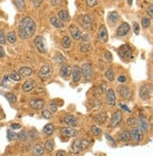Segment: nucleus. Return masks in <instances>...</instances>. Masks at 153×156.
Here are the masks:
<instances>
[{
    "mask_svg": "<svg viewBox=\"0 0 153 156\" xmlns=\"http://www.w3.org/2000/svg\"><path fill=\"white\" fill-rule=\"evenodd\" d=\"M36 30V24L33 21V19L30 16L24 17L23 19L19 23V29H18V32H19V36L22 39H28L34 34Z\"/></svg>",
    "mask_w": 153,
    "mask_h": 156,
    "instance_id": "nucleus-1",
    "label": "nucleus"
},
{
    "mask_svg": "<svg viewBox=\"0 0 153 156\" xmlns=\"http://www.w3.org/2000/svg\"><path fill=\"white\" fill-rule=\"evenodd\" d=\"M118 53L120 57L125 61H130L133 58V51L129 44H123L119 48Z\"/></svg>",
    "mask_w": 153,
    "mask_h": 156,
    "instance_id": "nucleus-2",
    "label": "nucleus"
},
{
    "mask_svg": "<svg viewBox=\"0 0 153 156\" xmlns=\"http://www.w3.org/2000/svg\"><path fill=\"white\" fill-rule=\"evenodd\" d=\"M151 93H152V88H151V86L149 84H144L139 89V95H140V98L143 100L149 99V98L151 96Z\"/></svg>",
    "mask_w": 153,
    "mask_h": 156,
    "instance_id": "nucleus-3",
    "label": "nucleus"
},
{
    "mask_svg": "<svg viewBox=\"0 0 153 156\" xmlns=\"http://www.w3.org/2000/svg\"><path fill=\"white\" fill-rule=\"evenodd\" d=\"M79 22L86 30H91L93 29V20L88 14H83L79 17Z\"/></svg>",
    "mask_w": 153,
    "mask_h": 156,
    "instance_id": "nucleus-4",
    "label": "nucleus"
},
{
    "mask_svg": "<svg viewBox=\"0 0 153 156\" xmlns=\"http://www.w3.org/2000/svg\"><path fill=\"white\" fill-rule=\"evenodd\" d=\"M82 75L85 78L86 80L90 81L93 78V69L92 66L89 62L83 63V66L82 67Z\"/></svg>",
    "mask_w": 153,
    "mask_h": 156,
    "instance_id": "nucleus-5",
    "label": "nucleus"
},
{
    "mask_svg": "<svg viewBox=\"0 0 153 156\" xmlns=\"http://www.w3.org/2000/svg\"><path fill=\"white\" fill-rule=\"evenodd\" d=\"M34 43L40 53H43V54L47 53V44L43 37H42V36H37V37L34 39Z\"/></svg>",
    "mask_w": 153,
    "mask_h": 156,
    "instance_id": "nucleus-6",
    "label": "nucleus"
},
{
    "mask_svg": "<svg viewBox=\"0 0 153 156\" xmlns=\"http://www.w3.org/2000/svg\"><path fill=\"white\" fill-rule=\"evenodd\" d=\"M52 76V67L49 65H43L39 70V77L43 80L48 79Z\"/></svg>",
    "mask_w": 153,
    "mask_h": 156,
    "instance_id": "nucleus-7",
    "label": "nucleus"
},
{
    "mask_svg": "<svg viewBox=\"0 0 153 156\" xmlns=\"http://www.w3.org/2000/svg\"><path fill=\"white\" fill-rule=\"evenodd\" d=\"M118 92H119V95L124 98H127V99H130L132 97V92L131 90L126 85H120L118 86Z\"/></svg>",
    "mask_w": 153,
    "mask_h": 156,
    "instance_id": "nucleus-8",
    "label": "nucleus"
},
{
    "mask_svg": "<svg viewBox=\"0 0 153 156\" xmlns=\"http://www.w3.org/2000/svg\"><path fill=\"white\" fill-rule=\"evenodd\" d=\"M106 101H107V104L113 107L115 105V94H114V91L111 88V89H108L106 91Z\"/></svg>",
    "mask_w": 153,
    "mask_h": 156,
    "instance_id": "nucleus-9",
    "label": "nucleus"
},
{
    "mask_svg": "<svg viewBox=\"0 0 153 156\" xmlns=\"http://www.w3.org/2000/svg\"><path fill=\"white\" fill-rule=\"evenodd\" d=\"M121 121H122V112L121 111H116V112H114V114L112 116L110 126L112 128H114L116 126H118Z\"/></svg>",
    "mask_w": 153,
    "mask_h": 156,
    "instance_id": "nucleus-10",
    "label": "nucleus"
},
{
    "mask_svg": "<svg viewBox=\"0 0 153 156\" xmlns=\"http://www.w3.org/2000/svg\"><path fill=\"white\" fill-rule=\"evenodd\" d=\"M130 30V27L128 23H122L119 27H118V29L117 30H116V34H117L118 36H125V35H127Z\"/></svg>",
    "mask_w": 153,
    "mask_h": 156,
    "instance_id": "nucleus-11",
    "label": "nucleus"
},
{
    "mask_svg": "<svg viewBox=\"0 0 153 156\" xmlns=\"http://www.w3.org/2000/svg\"><path fill=\"white\" fill-rule=\"evenodd\" d=\"M62 122H64V124L70 126V127H75L78 125V119L74 116V115H65L64 118H62Z\"/></svg>",
    "mask_w": 153,
    "mask_h": 156,
    "instance_id": "nucleus-12",
    "label": "nucleus"
},
{
    "mask_svg": "<svg viewBox=\"0 0 153 156\" xmlns=\"http://www.w3.org/2000/svg\"><path fill=\"white\" fill-rule=\"evenodd\" d=\"M72 73V67L68 65V63L64 62L62 63V66L61 67V71H60V74L62 78H68Z\"/></svg>",
    "mask_w": 153,
    "mask_h": 156,
    "instance_id": "nucleus-13",
    "label": "nucleus"
},
{
    "mask_svg": "<svg viewBox=\"0 0 153 156\" xmlns=\"http://www.w3.org/2000/svg\"><path fill=\"white\" fill-rule=\"evenodd\" d=\"M30 105L34 110H41L44 106V100L41 98H32L30 102Z\"/></svg>",
    "mask_w": 153,
    "mask_h": 156,
    "instance_id": "nucleus-14",
    "label": "nucleus"
},
{
    "mask_svg": "<svg viewBox=\"0 0 153 156\" xmlns=\"http://www.w3.org/2000/svg\"><path fill=\"white\" fill-rule=\"evenodd\" d=\"M130 136H132L133 140L135 141V142H140L143 139V137H144V133L141 131L140 128L135 127L134 129H132Z\"/></svg>",
    "mask_w": 153,
    "mask_h": 156,
    "instance_id": "nucleus-15",
    "label": "nucleus"
},
{
    "mask_svg": "<svg viewBox=\"0 0 153 156\" xmlns=\"http://www.w3.org/2000/svg\"><path fill=\"white\" fill-rule=\"evenodd\" d=\"M61 133L67 136V137H74V136H77L78 134V132L76 131V129H73L72 127H64L61 129Z\"/></svg>",
    "mask_w": 153,
    "mask_h": 156,
    "instance_id": "nucleus-16",
    "label": "nucleus"
},
{
    "mask_svg": "<svg viewBox=\"0 0 153 156\" xmlns=\"http://www.w3.org/2000/svg\"><path fill=\"white\" fill-rule=\"evenodd\" d=\"M98 39L101 43H106L108 41V32L107 29L104 25H101L99 27V31H98Z\"/></svg>",
    "mask_w": 153,
    "mask_h": 156,
    "instance_id": "nucleus-17",
    "label": "nucleus"
},
{
    "mask_svg": "<svg viewBox=\"0 0 153 156\" xmlns=\"http://www.w3.org/2000/svg\"><path fill=\"white\" fill-rule=\"evenodd\" d=\"M140 125H141V131L143 133H147L148 131V128H149V123H148V118L143 115H140Z\"/></svg>",
    "mask_w": 153,
    "mask_h": 156,
    "instance_id": "nucleus-18",
    "label": "nucleus"
},
{
    "mask_svg": "<svg viewBox=\"0 0 153 156\" xmlns=\"http://www.w3.org/2000/svg\"><path fill=\"white\" fill-rule=\"evenodd\" d=\"M69 30H70V33L72 35V37H73L75 40H79L80 39L82 32H80L78 27H77L76 26H70L69 27Z\"/></svg>",
    "mask_w": 153,
    "mask_h": 156,
    "instance_id": "nucleus-19",
    "label": "nucleus"
},
{
    "mask_svg": "<svg viewBox=\"0 0 153 156\" xmlns=\"http://www.w3.org/2000/svg\"><path fill=\"white\" fill-rule=\"evenodd\" d=\"M82 69L78 66H74L73 67V80L75 82H78L80 80V78H82Z\"/></svg>",
    "mask_w": 153,
    "mask_h": 156,
    "instance_id": "nucleus-20",
    "label": "nucleus"
},
{
    "mask_svg": "<svg viewBox=\"0 0 153 156\" xmlns=\"http://www.w3.org/2000/svg\"><path fill=\"white\" fill-rule=\"evenodd\" d=\"M58 17H59L58 19H59L61 22H68V21L70 20V15H69L68 12L65 11V10H61V11H60L59 13H58Z\"/></svg>",
    "mask_w": 153,
    "mask_h": 156,
    "instance_id": "nucleus-21",
    "label": "nucleus"
},
{
    "mask_svg": "<svg viewBox=\"0 0 153 156\" xmlns=\"http://www.w3.org/2000/svg\"><path fill=\"white\" fill-rule=\"evenodd\" d=\"M71 149H72V151L75 154H78L80 151H82V145H80V140L79 139H76L73 143H72V146H71Z\"/></svg>",
    "mask_w": 153,
    "mask_h": 156,
    "instance_id": "nucleus-22",
    "label": "nucleus"
},
{
    "mask_svg": "<svg viewBox=\"0 0 153 156\" xmlns=\"http://www.w3.org/2000/svg\"><path fill=\"white\" fill-rule=\"evenodd\" d=\"M31 73H32V69L30 67L25 66V67H21L19 69V73H18V74L22 77H29L31 75Z\"/></svg>",
    "mask_w": 153,
    "mask_h": 156,
    "instance_id": "nucleus-23",
    "label": "nucleus"
},
{
    "mask_svg": "<svg viewBox=\"0 0 153 156\" xmlns=\"http://www.w3.org/2000/svg\"><path fill=\"white\" fill-rule=\"evenodd\" d=\"M119 137H120V140L123 142H128L130 140L131 136H130V133L129 131H122L119 133Z\"/></svg>",
    "mask_w": 153,
    "mask_h": 156,
    "instance_id": "nucleus-24",
    "label": "nucleus"
},
{
    "mask_svg": "<svg viewBox=\"0 0 153 156\" xmlns=\"http://www.w3.org/2000/svg\"><path fill=\"white\" fill-rule=\"evenodd\" d=\"M107 119V115L106 113H100L97 114L95 117V120L97 124H103Z\"/></svg>",
    "mask_w": 153,
    "mask_h": 156,
    "instance_id": "nucleus-25",
    "label": "nucleus"
},
{
    "mask_svg": "<svg viewBox=\"0 0 153 156\" xmlns=\"http://www.w3.org/2000/svg\"><path fill=\"white\" fill-rule=\"evenodd\" d=\"M50 23L55 27H57V29H61V27H64V23L61 22L58 19V17H56V16H53V17L50 18Z\"/></svg>",
    "mask_w": 153,
    "mask_h": 156,
    "instance_id": "nucleus-26",
    "label": "nucleus"
},
{
    "mask_svg": "<svg viewBox=\"0 0 153 156\" xmlns=\"http://www.w3.org/2000/svg\"><path fill=\"white\" fill-rule=\"evenodd\" d=\"M34 88V84L32 80H26L22 86V89L24 92H30Z\"/></svg>",
    "mask_w": 153,
    "mask_h": 156,
    "instance_id": "nucleus-27",
    "label": "nucleus"
},
{
    "mask_svg": "<svg viewBox=\"0 0 153 156\" xmlns=\"http://www.w3.org/2000/svg\"><path fill=\"white\" fill-rule=\"evenodd\" d=\"M108 19H109L110 22H112L113 24H114V23H116V22L118 21L119 15H118V13L116 12H111L109 13V15H108Z\"/></svg>",
    "mask_w": 153,
    "mask_h": 156,
    "instance_id": "nucleus-28",
    "label": "nucleus"
},
{
    "mask_svg": "<svg viewBox=\"0 0 153 156\" xmlns=\"http://www.w3.org/2000/svg\"><path fill=\"white\" fill-rule=\"evenodd\" d=\"M54 132V126L51 123L47 124L46 126L43 127V133H46L47 135H51Z\"/></svg>",
    "mask_w": 153,
    "mask_h": 156,
    "instance_id": "nucleus-29",
    "label": "nucleus"
},
{
    "mask_svg": "<svg viewBox=\"0 0 153 156\" xmlns=\"http://www.w3.org/2000/svg\"><path fill=\"white\" fill-rule=\"evenodd\" d=\"M54 147H55V144H54L53 140H47L44 144V149L47 152H52L54 150Z\"/></svg>",
    "mask_w": 153,
    "mask_h": 156,
    "instance_id": "nucleus-30",
    "label": "nucleus"
},
{
    "mask_svg": "<svg viewBox=\"0 0 153 156\" xmlns=\"http://www.w3.org/2000/svg\"><path fill=\"white\" fill-rule=\"evenodd\" d=\"M33 152H34V154L36 155V156H42L43 154V152H44V150H43V148L41 146V145H36L35 147H34V150H33Z\"/></svg>",
    "mask_w": 153,
    "mask_h": 156,
    "instance_id": "nucleus-31",
    "label": "nucleus"
},
{
    "mask_svg": "<svg viewBox=\"0 0 153 156\" xmlns=\"http://www.w3.org/2000/svg\"><path fill=\"white\" fill-rule=\"evenodd\" d=\"M61 44L64 48H69L71 47V39L68 36H64L61 40Z\"/></svg>",
    "mask_w": 153,
    "mask_h": 156,
    "instance_id": "nucleus-32",
    "label": "nucleus"
},
{
    "mask_svg": "<svg viewBox=\"0 0 153 156\" xmlns=\"http://www.w3.org/2000/svg\"><path fill=\"white\" fill-rule=\"evenodd\" d=\"M6 39H7L9 42H10L11 44L15 43V42H16V34H15V32H13V31L9 32V33L7 34V36H6Z\"/></svg>",
    "mask_w": 153,
    "mask_h": 156,
    "instance_id": "nucleus-33",
    "label": "nucleus"
},
{
    "mask_svg": "<svg viewBox=\"0 0 153 156\" xmlns=\"http://www.w3.org/2000/svg\"><path fill=\"white\" fill-rule=\"evenodd\" d=\"M127 123H128V125L129 126H130V127H136L137 126V124H138V120L135 118V117H129L128 119H127Z\"/></svg>",
    "mask_w": 153,
    "mask_h": 156,
    "instance_id": "nucleus-34",
    "label": "nucleus"
},
{
    "mask_svg": "<svg viewBox=\"0 0 153 156\" xmlns=\"http://www.w3.org/2000/svg\"><path fill=\"white\" fill-rule=\"evenodd\" d=\"M105 76H106V78L109 80H111V81H113V80H114V74H113V69H108L107 71H106V73H105Z\"/></svg>",
    "mask_w": 153,
    "mask_h": 156,
    "instance_id": "nucleus-35",
    "label": "nucleus"
},
{
    "mask_svg": "<svg viewBox=\"0 0 153 156\" xmlns=\"http://www.w3.org/2000/svg\"><path fill=\"white\" fill-rule=\"evenodd\" d=\"M6 98L9 100V102H10V103H14V102H16V97H15V95H13L12 93H7V94H6Z\"/></svg>",
    "mask_w": 153,
    "mask_h": 156,
    "instance_id": "nucleus-36",
    "label": "nucleus"
},
{
    "mask_svg": "<svg viewBox=\"0 0 153 156\" xmlns=\"http://www.w3.org/2000/svg\"><path fill=\"white\" fill-rule=\"evenodd\" d=\"M9 78H10L11 80H14V81H20L21 79H22L21 76H20L19 74H18L17 72H12Z\"/></svg>",
    "mask_w": 153,
    "mask_h": 156,
    "instance_id": "nucleus-37",
    "label": "nucleus"
},
{
    "mask_svg": "<svg viewBox=\"0 0 153 156\" xmlns=\"http://www.w3.org/2000/svg\"><path fill=\"white\" fill-rule=\"evenodd\" d=\"M150 26V19L148 17H145L142 19V27H145V29H148V27Z\"/></svg>",
    "mask_w": 153,
    "mask_h": 156,
    "instance_id": "nucleus-38",
    "label": "nucleus"
},
{
    "mask_svg": "<svg viewBox=\"0 0 153 156\" xmlns=\"http://www.w3.org/2000/svg\"><path fill=\"white\" fill-rule=\"evenodd\" d=\"M91 131H92L93 134H94V135H96V136L99 135V134H100V133H101V130L99 129V128L96 127V126H95V125H94V126H92Z\"/></svg>",
    "mask_w": 153,
    "mask_h": 156,
    "instance_id": "nucleus-39",
    "label": "nucleus"
},
{
    "mask_svg": "<svg viewBox=\"0 0 153 156\" xmlns=\"http://www.w3.org/2000/svg\"><path fill=\"white\" fill-rule=\"evenodd\" d=\"M57 109H58V105L55 102H53V101L50 102V104H49V111L51 113H55L57 111Z\"/></svg>",
    "mask_w": 153,
    "mask_h": 156,
    "instance_id": "nucleus-40",
    "label": "nucleus"
},
{
    "mask_svg": "<svg viewBox=\"0 0 153 156\" xmlns=\"http://www.w3.org/2000/svg\"><path fill=\"white\" fill-rule=\"evenodd\" d=\"M90 49H91V45H90V44H84L82 45V48H80V50H82V52L83 53H86L88 52Z\"/></svg>",
    "mask_w": 153,
    "mask_h": 156,
    "instance_id": "nucleus-41",
    "label": "nucleus"
},
{
    "mask_svg": "<svg viewBox=\"0 0 153 156\" xmlns=\"http://www.w3.org/2000/svg\"><path fill=\"white\" fill-rule=\"evenodd\" d=\"M42 115H43L44 118L49 119V118L52 116V114H51V112L49 111V110H43V111L42 112Z\"/></svg>",
    "mask_w": 153,
    "mask_h": 156,
    "instance_id": "nucleus-42",
    "label": "nucleus"
},
{
    "mask_svg": "<svg viewBox=\"0 0 153 156\" xmlns=\"http://www.w3.org/2000/svg\"><path fill=\"white\" fill-rule=\"evenodd\" d=\"M80 145H82V150H86L89 147V141L87 139L80 140Z\"/></svg>",
    "mask_w": 153,
    "mask_h": 156,
    "instance_id": "nucleus-43",
    "label": "nucleus"
},
{
    "mask_svg": "<svg viewBox=\"0 0 153 156\" xmlns=\"http://www.w3.org/2000/svg\"><path fill=\"white\" fill-rule=\"evenodd\" d=\"M98 3H99V2H98L97 0H94V1H91V0H87V1H86V4H87L90 8H94V7H96Z\"/></svg>",
    "mask_w": 153,
    "mask_h": 156,
    "instance_id": "nucleus-44",
    "label": "nucleus"
},
{
    "mask_svg": "<svg viewBox=\"0 0 153 156\" xmlns=\"http://www.w3.org/2000/svg\"><path fill=\"white\" fill-rule=\"evenodd\" d=\"M5 43H6V37L4 35V32L3 30H0V44H4Z\"/></svg>",
    "mask_w": 153,
    "mask_h": 156,
    "instance_id": "nucleus-45",
    "label": "nucleus"
},
{
    "mask_svg": "<svg viewBox=\"0 0 153 156\" xmlns=\"http://www.w3.org/2000/svg\"><path fill=\"white\" fill-rule=\"evenodd\" d=\"M105 58H106V60H107L108 62H112V60H113L112 54H111L109 51H106V52H105Z\"/></svg>",
    "mask_w": 153,
    "mask_h": 156,
    "instance_id": "nucleus-46",
    "label": "nucleus"
},
{
    "mask_svg": "<svg viewBox=\"0 0 153 156\" xmlns=\"http://www.w3.org/2000/svg\"><path fill=\"white\" fill-rule=\"evenodd\" d=\"M8 135H9V139H10V140H12V139H15V138H16V136H17V134H16V133H12L11 131H9V132H8Z\"/></svg>",
    "mask_w": 153,
    "mask_h": 156,
    "instance_id": "nucleus-47",
    "label": "nucleus"
},
{
    "mask_svg": "<svg viewBox=\"0 0 153 156\" xmlns=\"http://www.w3.org/2000/svg\"><path fill=\"white\" fill-rule=\"evenodd\" d=\"M14 4L17 6V8H25V3L23 1H15Z\"/></svg>",
    "mask_w": 153,
    "mask_h": 156,
    "instance_id": "nucleus-48",
    "label": "nucleus"
},
{
    "mask_svg": "<svg viewBox=\"0 0 153 156\" xmlns=\"http://www.w3.org/2000/svg\"><path fill=\"white\" fill-rule=\"evenodd\" d=\"M80 39H82V41H83V42H88V41L90 40L88 34H83V35H82V36H80Z\"/></svg>",
    "mask_w": 153,
    "mask_h": 156,
    "instance_id": "nucleus-49",
    "label": "nucleus"
},
{
    "mask_svg": "<svg viewBox=\"0 0 153 156\" xmlns=\"http://www.w3.org/2000/svg\"><path fill=\"white\" fill-rule=\"evenodd\" d=\"M133 30H134V32H135V34H139V26L137 23L133 24Z\"/></svg>",
    "mask_w": 153,
    "mask_h": 156,
    "instance_id": "nucleus-50",
    "label": "nucleus"
},
{
    "mask_svg": "<svg viewBox=\"0 0 153 156\" xmlns=\"http://www.w3.org/2000/svg\"><path fill=\"white\" fill-rule=\"evenodd\" d=\"M11 129L12 130H19V129H21V126H20V124H12Z\"/></svg>",
    "mask_w": 153,
    "mask_h": 156,
    "instance_id": "nucleus-51",
    "label": "nucleus"
},
{
    "mask_svg": "<svg viewBox=\"0 0 153 156\" xmlns=\"http://www.w3.org/2000/svg\"><path fill=\"white\" fill-rule=\"evenodd\" d=\"M119 105H120V107L122 108V109H124L125 110V111H127L128 113H130L131 111H130V110L128 108V106L127 105H125V104H122V103H119Z\"/></svg>",
    "mask_w": 153,
    "mask_h": 156,
    "instance_id": "nucleus-52",
    "label": "nucleus"
},
{
    "mask_svg": "<svg viewBox=\"0 0 153 156\" xmlns=\"http://www.w3.org/2000/svg\"><path fill=\"white\" fill-rule=\"evenodd\" d=\"M56 156H67V154H66V152L64 151H59L56 153Z\"/></svg>",
    "mask_w": 153,
    "mask_h": 156,
    "instance_id": "nucleus-53",
    "label": "nucleus"
},
{
    "mask_svg": "<svg viewBox=\"0 0 153 156\" xmlns=\"http://www.w3.org/2000/svg\"><path fill=\"white\" fill-rule=\"evenodd\" d=\"M152 10H153V8H152V6H150L148 9V15H149V17L150 18H152V16H153V13H152Z\"/></svg>",
    "mask_w": 153,
    "mask_h": 156,
    "instance_id": "nucleus-54",
    "label": "nucleus"
},
{
    "mask_svg": "<svg viewBox=\"0 0 153 156\" xmlns=\"http://www.w3.org/2000/svg\"><path fill=\"white\" fill-rule=\"evenodd\" d=\"M118 81L121 82V83H124V82H126V77H125V76H120V77H118Z\"/></svg>",
    "mask_w": 153,
    "mask_h": 156,
    "instance_id": "nucleus-55",
    "label": "nucleus"
},
{
    "mask_svg": "<svg viewBox=\"0 0 153 156\" xmlns=\"http://www.w3.org/2000/svg\"><path fill=\"white\" fill-rule=\"evenodd\" d=\"M5 56V51L3 49V48L0 45V58H3Z\"/></svg>",
    "mask_w": 153,
    "mask_h": 156,
    "instance_id": "nucleus-56",
    "label": "nucleus"
},
{
    "mask_svg": "<svg viewBox=\"0 0 153 156\" xmlns=\"http://www.w3.org/2000/svg\"><path fill=\"white\" fill-rule=\"evenodd\" d=\"M50 4L51 5H53V6H59V5H61V1H50Z\"/></svg>",
    "mask_w": 153,
    "mask_h": 156,
    "instance_id": "nucleus-57",
    "label": "nucleus"
},
{
    "mask_svg": "<svg viewBox=\"0 0 153 156\" xmlns=\"http://www.w3.org/2000/svg\"><path fill=\"white\" fill-rule=\"evenodd\" d=\"M17 136H19V138H22L23 140H25V139L26 138V133H25L24 132H23L22 133H20V134H18Z\"/></svg>",
    "mask_w": 153,
    "mask_h": 156,
    "instance_id": "nucleus-58",
    "label": "nucleus"
},
{
    "mask_svg": "<svg viewBox=\"0 0 153 156\" xmlns=\"http://www.w3.org/2000/svg\"><path fill=\"white\" fill-rule=\"evenodd\" d=\"M32 4H33L35 7H39V6L42 4V1H32Z\"/></svg>",
    "mask_w": 153,
    "mask_h": 156,
    "instance_id": "nucleus-59",
    "label": "nucleus"
},
{
    "mask_svg": "<svg viewBox=\"0 0 153 156\" xmlns=\"http://www.w3.org/2000/svg\"><path fill=\"white\" fill-rule=\"evenodd\" d=\"M3 118V115H2V113L0 112V120H1V119Z\"/></svg>",
    "mask_w": 153,
    "mask_h": 156,
    "instance_id": "nucleus-60",
    "label": "nucleus"
}]
</instances>
